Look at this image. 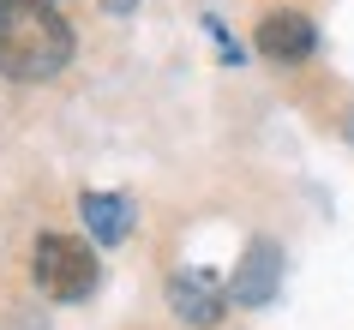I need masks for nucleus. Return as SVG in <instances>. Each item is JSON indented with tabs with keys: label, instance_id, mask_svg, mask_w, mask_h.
Here are the masks:
<instances>
[{
	"label": "nucleus",
	"instance_id": "nucleus-6",
	"mask_svg": "<svg viewBox=\"0 0 354 330\" xmlns=\"http://www.w3.org/2000/svg\"><path fill=\"white\" fill-rule=\"evenodd\" d=\"M78 217H84V228H91L102 246H114V240L132 235V204L120 199V192H84V199H78Z\"/></svg>",
	"mask_w": 354,
	"mask_h": 330
},
{
	"label": "nucleus",
	"instance_id": "nucleus-2",
	"mask_svg": "<svg viewBox=\"0 0 354 330\" xmlns=\"http://www.w3.org/2000/svg\"><path fill=\"white\" fill-rule=\"evenodd\" d=\"M30 282L48 300H84L102 282V264H96V253L78 235H42L30 246Z\"/></svg>",
	"mask_w": 354,
	"mask_h": 330
},
{
	"label": "nucleus",
	"instance_id": "nucleus-3",
	"mask_svg": "<svg viewBox=\"0 0 354 330\" xmlns=\"http://www.w3.org/2000/svg\"><path fill=\"white\" fill-rule=\"evenodd\" d=\"M168 312L192 330H216L223 312H228V288L205 271H174L168 276Z\"/></svg>",
	"mask_w": 354,
	"mask_h": 330
},
{
	"label": "nucleus",
	"instance_id": "nucleus-4",
	"mask_svg": "<svg viewBox=\"0 0 354 330\" xmlns=\"http://www.w3.org/2000/svg\"><path fill=\"white\" fill-rule=\"evenodd\" d=\"M277 288H282V246H277V240H252L246 258L234 264L228 300H234V306H270Z\"/></svg>",
	"mask_w": 354,
	"mask_h": 330
},
{
	"label": "nucleus",
	"instance_id": "nucleus-1",
	"mask_svg": "<svg viewBox=\"0 0 354 330\" xmlns=\"http://www.w3.org/2000/svg\"><path fill=\"white\" fill-rule=\"evenodd\" d=\"M73 60V24L55 12V0H12L0 24V73L6 78H55Z\"/></svg>",
	"mask_w": 354,
	"mask_h": 330
},
{
	"label": "nucleus",
	"instance_id": "nucleus-7",
	"mask_svg": "<svg viewBox=\"0 0 354 330\" xmlns=\"http://www.w3.org/2000/svg\"><path fill=\"white\" fill-rule=\"evenodd\" d=\"M6 6H12V0H0V24H6Z\"/></svg>",
	"mask_w": 354,
	"mask_h": 330
},
{
	"label": "nucleus",
	"instance_id": "nucleus-5",
	"mask_svg": "<svg viewBox=\"0 0 354 330\" xmlns=\"http://www.w3.org/2000/svg\"><path fill=\"white\" fill-rule=\"evenodd\" d=\"M318 48V24L306 19V12H264L259 24V55L264 60H277V66H295V60H306Z\"/></svg>",
	"mask_w": 354,
	"mask_h": 330
}]
</instances>
